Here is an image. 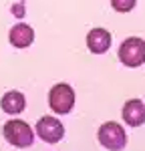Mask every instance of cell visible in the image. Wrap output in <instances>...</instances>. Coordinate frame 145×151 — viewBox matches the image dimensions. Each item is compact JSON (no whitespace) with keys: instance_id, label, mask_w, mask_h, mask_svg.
Returning <instances> with one entry per match:
<instances>
[{"instance_id":"6da1fadb","label":"cell","mask_w":145,"mask_h":151,"mask_svg":"<svg viewBox=\"0 0 145 151\" xmlns=\"http://www.w3.org/2000/svg\"><path fill=\"white\" fill-rule=\"evenodd\" d=\"M119 60L129 69L141 67L145 63V40L137 36L125 38L119 47Z\"/></svg>"},{"instance_id":"7a4b0ae2","label":"cell","mask_w":145,"mask_h":151,"mask_svg":"<svg viewBox=\"0 0 145 151\" xmlns=\"http://www.w3.org/2000/svg\"><path fill=\"white\" fill-rule=\"evenodd\" d=\"M2 131H4L6 141L14 147H30L34 143V133H32L30 125L20 119H10Z\"/></svg>"},{"instance_id":"3957f363","label":"cell","mask_w":145,"mask_h":151,"mask_svg":"<svg viewBox=\"0 0 145 151\" xmlns=\"http://www.w3.org/2000/svg\"><path fill=\"white\" fill-rule=\"evenodd\" d=\"M48 105L57 115H67L71 113V109L75 107V91L71 85L67 83H59L50 89L48 93Z\"/></svg>"},{"instance_id":"277c9868","label":"cell","mask_w":145,"mask_h":151,"mask_svg":"<svg viewBox=\"0 0 145 151\" xmlns=\"http://www.w3.org/2000/svg\"><path fill=\"white\" fill-rule=\"evenodd\" d=\"M99 143L109 151H121L125 145H127V135H125V129L121 127L119 123L115 121H109L105 125L99 127Z\"/></svg>"},{"instance_id":"5b68a950","label":"cell","mask_w":145,"mask_h":151,"mask_svg":"<svg viewBox=\"0 0 145 151\" xmlns=\"http://www.w3.org/2000/svg\"><path fill=\"white\" fill-rule=\"evenodd\" d=\"M36 135L45 143H57L65 135V127L55 117H40L36 123Z\"/></svg>"},{"instance_id":"8992f818","label":"cell","mask_w":145,"mask_h":151,"mask_svg":"<svg viewBox=\"0 0 145 151\" xmlns=\"http://www.w3.org/2000/svg\"><path fill=\"white\" fill-rule=\"evenodd\" d=\"M87 47L95 55H103L111 48V32L105 28H93L87 35Z\"/></svg>"},{"instance_id":"52a82bcc","label":"cell","mask_w":145,"mask_h":151,"mask_svg":"<svg viewBox=\"0 0 145 151\" xmlns=\"http://www.w3.org/2000/svg\"><path fill=\"white\" fill-rule=\"evenodd\" d=\"M123 121L129 127H139L145 123V105L139 99H129L123 107Z\"/></svg>"},{"instance_id":"ba28073f","label":"cell","mask_w":145,"mask_h":151,"mask_svg":"<svg viewBox=\"0 0 145 151\" xmlns=\"http://www.w3.org/2000/svg\"><path fill=\"white\" fill-rule=\"evenodd\" d=\"M8 40H10L12 47L26 48V47H30L32 40H34V30H32L28 24L18 22V24H14V26L10 28V32H8Z\"/></svg>"},{"instance_id":"9c48e42d","label":"cell","mask_w":145,"mask_h":151,"mask_svg":"<svg viewBox=\"0 0 145 151\" xmlns=\"http://www.w3.org/2000/svg\"><path fill=\"white\" fill-rule=\"evenodd\" d=\"M0 107L8 115H18V113H22L24 107H26V99L18 91H8V93L0 99Z\"/></svg>"},{"instance_id":"30bf717a","label":"cell","mask_w":145,"mask_h":151,"mask_svg":"<svg viewBox=\"0 0 145 151\" xmlns=\"http://www.w3.org/2000/svg\"><path fill=\"white\" fill-rule=\"evenodd\" d=\"M137 4V0H111V6L117 12H129Z\"/></svg>"},{"instance_id":"8fae6325","label":"cell","mask_w":145,"mask_h":151,"mask_svg":"<svg viewBox=\"0 0 145 151\" xmlns=\"http://www.w3.org/2000/svg\"><path fill=\"white\" fill-rule=\"evenodd\" d=\"M24 2H18V4H14V8H12V14H14V16H18V18H20V16H24Z\"/></svg>"}]
</instances>
